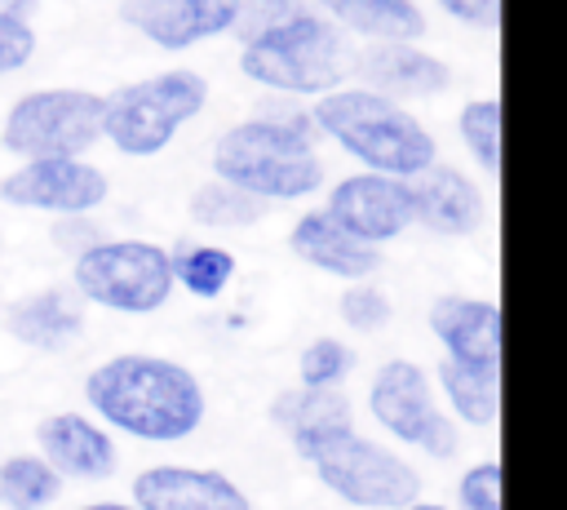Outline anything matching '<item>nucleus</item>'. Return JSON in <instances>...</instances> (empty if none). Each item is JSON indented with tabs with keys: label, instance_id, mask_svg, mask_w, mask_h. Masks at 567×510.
<instances>
[{
	"label": "nucleus",
	"instance_id": "obj_12",
	"mask_svg": "<svg viewBox=\"0 0 567 510\" xmlns=\"http://www.w3.org/2000/svg\"><path fill=\"white\" fill-rule=\"evenodd\" d=\"M350 84H363L403 106L443 98L452 89V67L425 40H390V44H354L350 49Z\"/></svg>",
	"mask_w": 567,
	"mask_h": 510
},
{
	"label": "nucleus",
	"instance_id": "obj_15",
	"mask_svg": "<svg viewBox=\"0 0 567 510\" xmlns=\"http://www.w3.org/2000/svg\"><path fill=\"white\" fill-rule=\"evenodd\" d=\"M412 226L439 239H470L487 226V191L483 182L447 160H434L421 177H412Z\"/></svg>",
	"mask_w": 567,
	"mask_h": 510
},
{
	"label": "nucleus",
	"instance_id": "obj_6",
	"mask_svg": "<svg viewBox=\"0 0 567 510\" xmlns=\"http://www.w3.org/2000/svg\"><path fill=\"white\" fill-rule=\"evenodd\" d=\"M66 284L84 306H97L111 315H155L173 297L168 244H155L142 235H106L80 257H71Z\"/></svg>",
	"mask_w": 567,
	"mask_h": 510
},
{
	"label": "nucleus",
	"instance_id": "obj_31",
	"mask_svg": "<svg viewBox=\"0 0 567 510\" xmlns=\"http://www.w3.org/2000/svg\"><path fill=\"white\" fill-rule=\"evenodd\" d=\"M434 9L470 31H496L501 27V0H434Z\"/></svg>",
	"mask_w": 567,
	"mask_h": 510
},
{
	"label": "nucleus",
	"instance_id": "obj_8",
	"mask_svg": "<svg viewBox=\"0 0 567 510\" xmlns=\"http://www.w3.org/2000/svg\"><path fill=\"white\" fill-rule=\"evenodd\" d=\"M315 479L354 510H394L421 497V470L390 443L363 435L359 426H346L328 439H319L301 457Z\"/></svg>",
	"mask_w": 567,
	"mask_h": 510
},
{
	"label": "nucleus",
	"instance_id": "obj_17",
	"mask_svg": "<svg viewBox=\"0 0 567 510\" xmlns=\"http://www.w3.org/2000/svg\"><path fill=\"white\" fill-rule=\"evenodd\" d=\"M430 337L443 346V359L501 373V306L474 293H439L425 310Z\"/></svg>",
	"mask_w": 567,
	"mask_h": 510
},
{
	"label": "nucleus",
	"instance_id": "obj_18",
	"mask_svg": "<svg viewBox=\"0 0 567 510\" xmlns=\"http://www.w3.org/2000/svg\"><path fill=\"white\" fill-rule=\"evenodd\" d=\"M84 324H89V306L75 297L71 284L31 288V293L13 297L9 310H4V333H9L18 346L40 350V355H62V350H71V346L84 337Z\"/></svg>",
	"mask_w": 567,
	"mask_h": 510
},
{
	"label": "nucleus",
	"instance_id": "obj_19",
	"mask_svg": "<svg viewBox=\"0 0 567 510\" xmlns=\"http://www.w3.org/2000/svg\"><path fill=\"white\" fill-rule=\"evenodd\" d=\"M288 248L297 262H306L310 271L319 275H332L341 284H363L381 271V248L372 244H359L354 235H346L319 204L315 208H301L288 226Z\"/></svg>",
	"mask_w": 567,
	"mask_h": 510
},
{
	"label": "nucleus",
	"instance_id": "obj_33",
	"mask_svg": "<svg viewBox=\"0 0 567 510\" xmlns=\"http://www.w3.org/2000/svg\"><path fill=\"white\" fill-rule=\"evenodd\" d=\"M0 13H13V18H31L40 13V0H0Z\"/></svg>",
	"mask_w": 567,
	"mask_h": 510
},
{
	"label": "nucleus",
	"instance_id": "obj_30",
	"mask_svg": "<svg viewBox=\"0 0 567 510\" xmlns=\"http://www.w3.org/2000/svg\"><path fill=\"white\" fill-rule=\"evenodd\" d=\"M452 510H501V461H474L456 479V506Z\"/></svg>",
	"mask_w": 567,
	"mask_h": 510
},
{
	"label": "nucleus",
	"instance_id": "obj_28",
	"mask_svg": "<svg viewBox=\"0 0 567 510\" xmlns=\"http://www.w3.org/2000/svg\"><path fill=\"white\" fill-rule=\"evenodd\" d=\"M337 315H341V324H346L350 333L372 337V333H381V328L394 319V302H390V293H385L381 284L363 279V284H346V288H341Z\"/></svg>",
	"mask_w": 567,
	"mask_h": 510
},
{
	"label": "nucleus",
	"instance_id": "obj_27",
	"mask_svg": "<svg viewBox=\"0 0 567 510\" xmlns=\"http://www.w3.org/2000/svg\"><path fill=\"white\" fill-rule=\"evenodd\" d=\"M354 368H359V350L346 337L319 333L297 355V386H306V390H341Z\"/></svg>",
	"mask_w": 567,
	"mask_h": 510
},
{
	"label": "nucleus",
	"instance_id": "obj_22",
	"mask_svg": "<svg viewBox=\"0 0 567 510\" xmlns=\"http://www.w3.org/2000/svg\"><path fill=\"white\" fill-rule=\"evenodd\" d=\"M430 381H434V395H439L443 412L456 426H474V430L496 426V417H501V373H483V368L439 359Z\"/></svg>",
	"mask_w": 567,
	"mask_h": 510
},
{
	"label": "nucleus",
	"instance_id": "obj_14",
	"mask_svg": "<svg viewBox=\"0 0 567 510\" xmlns=\"http://www.w3.org/2000/svg\"><path fill=\"white\" fill-rule=\"evenodd\" d=\"M35 452L62 483H102L120 470L115 435L80 408H58L35 421Z\"/></svg>",
	"mask_w": 567,
	"mask_h": 510
},
{
	"label": "nucleus",
	"instance_id": "obj_1",
	"mask_svg": "<svg viewBox=\"0 0 567 510\" xmlns=\"http://www.w3.org/2000/svg\"><path fill=\"white\" fill-rule=\"evenodd\" d=\"M208 169L266 208L315 200L328 186V164L310 124V102L261 93L248 115L213 137Z\"/></svg>",
	"mask_w": 567,
	"mask_h": 510
},
{
	"label": "nucleus",
	"instance_id": "obj_9",
	"mask_svg": "<svg viewBox=\"0 0 567 510\" xmlns=\"http://www.w3.org/2000/svg\"><path fill=\"white\" fill-rule=\"evenodd\" d=\"M102 142V93L80 84H44L18 93L0 115V146L13 160L89 155Z\"/></svg>",
	"mask_w": 567,
	"mask_h": 510
},
{
	"label": "nucleus",
	"instance_id": "obj_11",
	"mask_svg": "<svg viewBox=\"0 0 567 510\" xmlns=\"http://www.w3.org/2000/svg\"><path fill=\"white\" fill-rule=\"evenodd\" d=\"M319 208L359 244L385 248L412 231V182L350 169L323 186Z\"/></svg>",
	"mask_w": 567,
	"mask_h": 510
},
{
	"label": "nucleus",
	"instance_id": "obj_2",
	"mask_svg": "<svg viewBox=\"0 0 567 510\" xmlns=\"http://www.w3.org/2000/svg\"><path fill=\"white\" fill-rule=\"evenodd\" d=\"M84 412L137 443H182L208 417L204 381L168 355L120 350L84 373Z\"/></svg>",
	"mask_w": 567,
	"mask_h": 510
},
{
	"label": "nucleus",
	"instance_id": "obj_35",
	"mask_svg": "<svg viewBox=\"0 0 567 510\" xmlns=\"http://www.w3.org/2000/svg\"><path fill=\"white\" fill-rule=\"evenodd\" d=\"M394 510H452V506H443V501H425V497H416V501H408V506H394Z\"/></svg>",
	"mask_w": 567,
	"mask_h": 510
},
{
	"label": "nucleus",
	"instance_id": "obj_32",
	"mask_svg": "<svg viewBox=\"0 0 567 510\" xmlns=\"http://www.w3.org/2000/svg\"><path fill=\"white\" fill-rule=\"evenodd\" d=\"M102 235L97 217H53V248L66 253V257H80L84 248H93Z\"/></svg>",
	"mask_w": 567,
	"mask_h": 510
},
{
	"label": "nucleus",
	"instance_id": "obj_13",
	"mask_svg": "<svg viewBox=\"0 0 567 510\" xmlns=\"http://www.w3.org/2000/svg\"><path fill=\"white\" fill-rule=\"evenodd\" d=\"M239 0H120V22L159 53H190L230 35Z\"/></svg>",
	"mask_w": 567,
	"mask_h": 510
},
{
	"label": "nucleus",
	"instance_id": "obj_21",
	"mask_svg": "<svg viewBox=\"0 0 567 510\" xmlns=\"http://www.w3.org/2000/svg\"><path fill=\"white\" fill-rule=\"evenodd\" d=\"M270 426L279 435H288L292 452L306 457L319 439L354 426V404L346 390H306V386H284L270 395V408H266Z\"/></svg>",
	"mask_w": 567,
	"mask_h": 510
},
{
	"label": "nucleus",
	"instance_id": "obj_24",
	"mask_svg": "<svg viewBox=\"0 0 567 510\" xmlns=\"http://www.w3.org/2000/svg\"><path fill=\"white\" fill-rule=\"evenodd\" d=\"M62 479L40 452L0 457V510H49L62 497Z\"/></svg>",
	"mask_w": 567,
	"mask_h": 510
},
{
	"label": "nucleus",
	"instance_id": "obj_10",
	"mask_svg": "<svg viewBox=\"0 0 567 510\" xmlns=\"http://www.w3.org/2000/svg\"><path fill=\"white\" fill-rule=\"evenodd\" d=\"M111 200V177L89 155L18 160L0 177V204L49 217H93Z\"/></svg>",
	"mask_w": 567,
	"mask_h": 510
},
{
	"label": "nucleus",
	"instance_id": "obj_29",
	"mask_svg": "<svg viewBox=\"0 0 567 510\" xmlns=\"http://www.w3.org/2000/svg\"><path fill=\"white\" fill-rule=\"evenodd\" d=\"M40 53V31L31 18H13L0 13V80L22 75Z\"/></svg>",
	"mask_w": 567,
	"mask_h": 510
},
{
	"label": "nucleus",
	"instance_id": "obj_4",
	"mask_svg": "<svg viewBox=\"0 0 567 510\" xmlns=\"http://www.w3.org/2000/svg\"><path fill=\"white\" fill-rule=\"evenodd\" d=\"M350 40L301 0L284 22L239 44V75L275 98L315 102L350 80Z\"/></svg>",
	"mask_w": 567,
	"mask_h": 510
},
{
	"label": "nucleus",
	"instance_id": "obj_25",
	"mask_svg": "<svg viewBox=\"0 0 567 510\" xmlns=\"http://www.w3.org/2000/svg\"><path fill=\"white\" fill-rule=\"evenodd\" d=\"M186 213H190V222H195V226H204V231H248V226H257L270 208H266V204H257L252 195L235 191L230 182L204 177V182L190 191Z\"/></svg>",
	"mask_w": 567,
	"mask_h": 510
},
{
	"label": "nucleus",
	"instance_id": "obj_23",
	"mask_svg": "<svg viewBox=\"0 0 567 510\" xmlns=\"http://www.w3.org/2000/svg\"><path fill=\"white\" fill-rule=\"evenodd\" d=\"M168 271H173V288H182L186 297L217 302L235 284L239 257L213 239H177V244H168Z\"/></svg>",
	"mask_w": 567,
	"mask_h": 510
},
{
	"label": "nucleus",
	"instance_id": "obj_16",
	"mask_svg": "<svg viewBox=\"0 0 567 510\" xmlns=\"http://www.w3.org/2000/svg\"><path fill=\"white\" fill-rule=\"evenodd\" d=\"M137 510H252L248 492L213 466H186V461H155L133 475L128 488Z\"/></svg>",
	"mask_w": 567,
	"mask_h": 510
},
{
	"label": "nucleus",
	"instance_id": "obj_34",
	"mask_svg": "<svg viewBox=\"0 0 567 510\" xmlns=\"http://www.w3.org/2000/svg\"><path fill=\"white\" fill-rule=\"evenodd\" d=\"M75 510H137V506H133V501H111V497H106V501H84V506H75Z\"/></svg>",
	"mask_w": 567,
	"mask_h": 510
},
{
	"label": "nucleus",
	"instance_id": "obj_20",
	"mask_svg": "<svg viewBox=\"0 0 567 510\" xmlns=\"http://www.w3.org/2000/svg\"><path fill=\"white\" fill-rule=\"evenodd\" d=\"M319 18H328L350 44H390V40H425L430 13L421 0H310Z\"/></svg>",
	"mask_w": 567,
	"mask_h": 510
},
{
	"label": "nucleus",
	"instance_id": "obj_7",
	"mask_svg": "<svg viewBox=\"0 0 567 510\" xmlns=\"http://www.w3.org/2000/svg\"><path fill=\"white\" fill-rule=\"evenodd\" d=\"M363 408L372 426L408 452H421L430 461H452L461 452V426L443 412L430 368L416 359H403V355L381 359L368 377Z\"/></svg>",
	"mask_w": 567,
	"mask_h": 510
},
{
	"label": "nucleus",
	"instance_id": "obj_5",
	"mask_svg": "<svg viewBox=\"0 0 567 510\" xmlns=\"http://www.w3.org/2000/svg\"><path fill=\"white\" fill-rule=\"evenodd\" d=\"M208 98L213 80L186 62L124 80L120 89L102 93V142L124 160H155L182 137L186 124L204 115Z\"/></svg>",
	"mask_w": 567,
	"mask_h": 510
},
{
	"label": "nucleus",
	"instance_id": "obj_3",
	"mask_svg": "<svg viewBox=\"0 0 567 510\" xmlns=\"http://www.w3.org/2000/svg\"><path fill=\"white\" fill-rule=\"evenodd\" d=\"M310 124H315L319 142H332L363 173H385V177L412 182L434 160H443L434 129L412 106L381 98L350 80L310 102Z\"/></svg>",
	"mask_w": 567,
	"mask_h": 510
},
{
	"label": "nucleus",
	"instance_id": "obj_26",
	"mask_svg": "<svg viewBox=\"0 0 567 510\" xmlns=\"http://www.w3.org/2000/svg\"><path fill=\"white\" fill-rule=\"evenodd\" d=\"M456 142L483 177H501V98H465L456 111Z\"/></svg>",
	"mask_w": 567,
	"mask_h": 510
}]
</instances>
